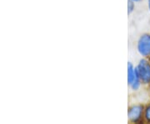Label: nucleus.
Returning a JSON list of instances; mask_svg holds the SVG:
<instances>
[{
	"label": "nucleus",
	"instance_id": "nucleus-4",
	"mask_svg": "<svg viewBox=\"0 0 150 124\" xmlns=\"http://www.w3.org/2000/svg\"><path fill=\"white\" fill-rule=\"evenodd\" d=\"M137 70L136 67L134 66V64L132 62H128L127 65V82H128V86L134 81V78L137 76Z\"/></svg>",
	"mask_w": 150,
	"mask_h": 124
},
{
	"label": "nucleus",
	"instance_id": "nucleus-10",
	"mask_svg": "<svg viewBox=\"0 0 150 124\" xmlns=\"http://www.w3.org/2000/svg\"><path fill=\"white\" fill-rule=\"evenodd\" d=\"M148 92H149V94L150 96V84L148 86Z\"/></svg>",
	"mask_w": 150,
	"mask_h": 124
},
{
	"label": "nucleus",
	"instance_id": "nucleus-8",
	"mask_svg": "<svg viewBox=\"0 0 150 124\" xmlns=\"http://www.w3.org/2000/svg\"><path fill=\"white\" fill-rule=\"evenodd\" d=\"M147 1H148V9L150 12V0H147Z\"/></svg>",
	"mask_w": 150,
	"mask_h": 124
},
{
	"label": "nucleus",
	"instance_id": "nucleus-1",
	"mask_svg": "<svg viewBox=\"0 0 150 124\" xmlns=\"http://www.w3.org/2000/svg\"><path fill=\"white\" fill-rule=\"evenodd\" d=\"M135 67L143 86H149L150 84V58L142 57Z\"/></svg>",
	"mask_w": 150,
	"mask_h": 124
},
{
	"label": "nucleus",
	"instance_id": "nucleus-2",
	"mask_svg": "<svg viewBox=\"0 0 150 124\" xmlns=\"http://www.w3.org/2000/svg\"><path fill=\"white\" fill-rule=\"evenodd\" d=\"M144 105L142 103H134L129 106L127 111L128 121L130 123L139 124L144 123Z\"/></svg>",
	"mask_w": 150,
	"mask_h": 124
},
{
	"label": "nucleus",
	"instance_id": "nucleus-6",
	"mask_svg": "<svg viewBox=\"0 0 150 124\" xmlns=\"http://www.w3.org/2000/svg\"><path fill=\"white\" fill-rule=\"evenodd\" d=\"M144 123L150 124V102L144 105Z\"/></svg>",
	"mask_w": 150,
	"mask_h": 124
},
{
	"label": "nucleus",
	"instance_id": "nucleus-5",
	"mask_svg": "<svg viewBox=\"0 0 150 124\" xmlns=\"http://www.w3.org/2000/svg\"><path fill=\"white\" fill-rule=\"evenodd\" d=\"M138 73V72H137ZM143 86V84H142V81L140 80L139 76V75L137 74V76L136 77L134 78V80L129 85V88H130V90L132 91V92H138V91H139L140 88H141V86Z\"/></svg>",
	"mask_w": 150,
	"mask_h": 124
},
{
	"label": "nucleus",
	"instance_id": "nucleus-7",
	"mask_svg": "<svg viewBox=\"0 0 150 124\" xmlns=\"http://www.w3.org/2000/svg\"><path fill=\"white\" fill-rule=\"evenodd\" d=\"M135 4L134 1L132 0H128V4H127V12L128 14L130 15L134 13V11L135 10Z\"/></svg>",
	"mask_w": 150,
	"mask_h": 124
},
{
	"label": "nucleus",
	"instance_id": "nucleus-9",
	"mask_svg": "<svg viewBox=\"0 0 150 124\" xmlns=\"http://www.w3.org/2000/svg\"><path fill=\"white\" fill-rule=\"evenodd\" d=\"M132 1H134V3H139V2L143 1V0H132Z\"/></svg>",
	"mask_w": 150,
	"mask_h": 124
},
{
	"label": "nucleus",
	"instance_id": "nucleus-3",
	"mask_svg": "<svg viewBox=\"0 0 150 124\" xmlns=\"http://www.w3.org/2000/svg\"><path fill=\"white\" fill-rule=\"evenodd\" d=\"M136 49L141 57L150 58V34L144 33L140 35L136 43Z\"/></svg>",
	"mask_w": 150,
	"mask_h": 124
}]
</instances>
